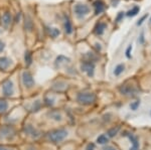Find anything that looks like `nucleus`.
Masks as SVG:
<instances>
[{
  "label": "nucleus",
  "instance_id": "obj_12",
  "mask_svg": "<svg viewBox=\"0 0 151 150\" xmlns=\"http://www.w3.org/2000/svg\"><path fill=\"white\" fill-rule=\"evenodd\" d=\"M24 27H25V29H27L29 31L32 30V28H33V22H32V20H31V18L29 17V16H26V17H25Z\"/></svg>",
  "mask_w": 151,
  "mask_h": 150
},
{
  "label": "nucleus",
  "instance_id": "obj_10",
  "mask_svg": "<svg viewBox=\"0 0 151 150\" xmlns=\"http://www.w3.org/2000/svg\"><path fill=\"white\" fill-rule=\"evenodd\" d=\"M105 29H106V23L104 22H99L95 27V33L98 35H101L104 33Z\"/></svg>",
  "mask_w": 151,
  "mask_h": 150
},
{
  "label": "nucleus",
  "instance_id": "obj_28",
  "mask_svg": "<svg viewBox=\"0 0 151 150\" xmlns=\"http://www.w3.org/2000/svg\"><path fill=\"white\" fill-rule=\"evenodd\" d=\"M150 21H151V19H150Z\"/></svg>",
  "mask_w": 151,
  "mask_h": 150
},
{
  "label": "nucleus",
  "instance_id": "obj_24",
  "mask_svg": "<svg viewBox=\"0 0 151 150\" xmlns=\"http://www.w3.org/2000/svg\"><path fill=\"white\" fill-rule=\"evenodd\" d=\"M131 48H132V47L130 45V47H128L127 52H126V55H127V57H130V54H129V52H130V50H131Z\"/></svg>",
  "mask_w": 151,
  "mask_h": 150
},
{
  "label": "nucleus",
  "instance_id": "obj_22",
  "mask_svg": "<svg viewBox=\"0 0 151 150\" xmlns=\"http://www.w3.org/2000/svg\"><path fill=\"white\" fill-rule=\"evenodd\" d=\"M146 17H147V14H146V15H144V16H143V17H142V18H141V19H140V20H139V21H138V23H137V24H138V25H139V24H141V23H142V22H143V20H144V19H145Z\"/></svg>",
  "mask_w": 151,
  "mask_h": 150
},
{
  "label": "nucleus",
  "instance_id": "obj_23",
  "mask_svg": "<svg viewBox=\"0 0 151 150\" xmlns=\"http://www.w3.org/2000/svg\"><path fill=\"white\" fill-rule=\"evenodd\" d=\"M3 50H4V43L2 42L1 40H0V52H1Z\"/></svg>",
  "mask_w": 151,
  "mask_h": 150
},
{
  "label": "nucleus",
  "instance_id": "obj_5",
  "mask_svg": "<svg viewBox=\"0 0 151 150\" xmlns=\"http://www.w3.org/2000/svg\"><path fill=\"white\" fill-rule=\"evenodd\" d=\"M22 81H23V84L25 85L26 87L30 88L35 85V80H33L32 76L29 72H23L22 74Z\"/></svg>",
  "mask_w": 151,
  "mask_h": 150
},
{
  "label": "nucleus",
  "instance_id": "obj_16",
  "mask_svg": "<svg viewBox=\"0 0 151 150\" xmlns=\"http://www.w3.org/2000/svg\"><path fill=\"white\" fill-rule=\"evenodd\" d=\"M124 71V65H118V66L116 67L115 71H114V74H115V76H119V75H121Z\"/></svg>",
  "mask_w": 151,
  "mask_h": 150
},
{
  "label": "nucleus",
  "instance_id": "obj_27",
  "mask_svg": "<svg viewBox=\"0 0 151 150\" xmlns=\"http://www.w3.org/2000/svg\"><path fill=\"white\" fill-rule=\"evenodd\" d=\"M0 150H11V149H8V148H6V147H4V146H0Z\"/></svg>",
  "mask_w": 151,
  "mask_h": 150
},
{
  "label": "nucleus",
  "instance_id": "obj_20",
  "mask_svg": "<svg viewBox=\"0 0 151 150\" xmlns=\"http://www.w3.org/2000/svg\"><path fill=\"white\" fill-rule=\"evenodd\" d=\"M118 129H119V128H117L116 130L115 129L110 130V131H109V135H110V136H114V135H116V133H117V131H118Z\"/></svg>",
  "mask_w": 151,
  "mask_h": 150
},
{
  "label": "nucleus",
  "instance_id": "obj_9",
  "mask_svg": "<svg viewBox=\"0 0 151 150\" xmlns=\"http://www.w3.org/2000/svg\"><path fill=\"white\" fill-rule=\"evenodd\" d=\"M64 27H65V31L67 34H70L73 32V25L70 20L68 17L65 18V22H64Z\"/></svg>",
  "mask_w": 151,
  "mask_h": 150
},
{
  "label": "nucleus",
  "instance_id": "obj_15",
  "mask_svg": "<svg viewBox=\"0 0 151 150\" xmlns=\"http://www.w3.org/2000/svg\"><path fill=\"white\" fill-rule=\"evenodd\" d=\"M139 12V7L138 6H134L131 10H129L128 12H127V15L128 16H135L136 14Z\"/></svg>",
  "mask_w": 151,
  "mask_h": 150
},
{
  "label": "nucleus",
  "instance_id": "obj_1",
  "mask_svg": "<svg viewBox=\"0 0 151 150\" xmlns=\"http://www.w3.org/2000/svg\"><path fill=\"white\" fill-rule=\"evenodd\" d=\"M68 135V131L65 129H57L52 130L48 133V139L50 141L55 142V143H58V142L63 141Z\"/></svg>",
  "mask_w": 151,
  "mask_h": 150
},
{
  "label": "nucleus",
  "instance_id": "obj_8",
  "mask_svg": "<svg viewBox=\"0 0 151 150\" xmlns=\"http://www.w3.org/2000/svg\"><path fill=\"white\" fill-rule=\"evenodd\" d=\"M9 66H10V60L5 57H0V71H5Z\"/></svg>",
  "mask_w": 151,
  "mask_h": 150
},
{
  "label": "nucleus",
  "instance_id": "obj_13",
  "mask_svg": "<svg viewBox=\"0 0 151 150\" xmlns=\"http://www.w3.org/2000/svg\"><path fill=\"white\" fill-rule=\"evenodd\" d=\"M129 138H130L131 142H132V148L130 150H137L138 147H139V143L137 142V139L135 137H133L132 135H129Z\"/></svg>",
  "mask_w": 151,
  "mask_h": 150
},
{
  "label": "nucleus",
  "instance_id": "obj_18",
  "mask_svg": "<svg viewBox=\"0 0 151 150\" xmlns=\"http://www.w3.org/2000/svg\"><path fill=\"white\" fill-rule=\"evenodd\" d=\"M50 34L52 37H57V36L60 34V30L58 28H50Z\"/></svg>",
  "mask_w": 151,
  "mask_h": 150
},
{
  "label": "nucleus",
  "instance_id": "obj_21",
  "mask_svg": "<svg viewBox=\"0 0 151 150\" xmlns=\"http://www.w3.org/2000/svg\"><path fill=\"white\" fill-rule=\"evenodd\" d=\"M123 13L124 12H119L118 16H117V18H116V21H120V19L123 17Z\"/></svg>",
  "mask_w": 151,
  "mask_h": 150
},
{
  "label": "nucleus",
  "instance_id": "obj_14",
  "mask_svg": "<svg viewBox=\"0 0 151 150\" xmlns=\"http://www.w3.org/2000/svg\"><path fill=\"white\" fill-rule=\"evenodd\" d=\"M7 108H8V104H7L6 101L1 100V99H0V112L1 113L5 112V111L7 110Z\"/></svg>",
  "mask_w": 151,
  "mask_h": 150
},
{
  "label": "nucleus",
  "instance_id": "obj_6",
  "mask_svg": "<svg viewBox=\"0 0 151 150\" xmlns=\"http://www.w3.org/2000/svg\"><path fill=\"white\" fill-rule=\"evenodd\" d=\"M94 69L95 66L92 62H85L82 64V70L86 72L89 77H92L94 75Z\"/></svg>",
  "mask_w": 151,
  "mask_h": 150
},
{
  "label": "nucleus",
  "instance_id": "obj_3",
  "mask_svg": "<svg viewBox=\"0 0 151 150\" xmlns=\"http://www.w3.org/2000/svg\"><path fill=\"white\" fill-rule=\"evenodd\" d=\"M74 11L78 17H82V16L87 15V14L89 13L90 8L86 4H77L74 8Z\"/></svg>",
  "mask_w": 151,
  "mask_h": 150
},
{
  "label": "nucleus",
  "instance_id": "obj_25",
  "mask_svg": "<svg viewBox=\"0 0 151 150\" xmlns=\"http://www.w3.org/2000/svg\"><path fill=\"white\" fill-rule=\"evenodd\" d=\"M104 150H116V149L112 146H106V147H104Z\"/></svg>",
  "mask_w": 151,
  "mask_h": 150
},
{
  "label": "nucleus",
  "instance_id": "obj_11",
  "mask_svg": "<svg viewBox=\"0 0 151 150\" xmlns=\"http://www.w3.org/2000/svg\"><path fill=\"white\" fill-rule=\"evenodd\" d=\"M2 23H3L4 26H8L11 22V14L9 12H4L3 15H2Z\"/></svg>",
  "mask_w": 151,
  "mask_h": 150
},
{
  "label": "nucleus",
  "instance_id": "obj_19",
  "mask_svg": "<svg viewBox=\"0 0 151 150\" xmlns=\"http://www.w3.org/2000/svg\"><path fill=\"white\" fill-rule=\"evenodd\" d=\"M31 60H32V57H31V54L29 52H25V62L28 65L31 64Z\"/></svg>",
  "mask_w": 151,
  "mask_h": 150
},
{
  "label": "nucleus",
  "instance_id": "obj_4",
  "mask_svg": "<svg viewBox=\"0 0 151 150\" xmlns=\"http://www.w3.org/2000/svg\"><path fill=\"white\" fill-rule=\"evenodd\" d=\"M2 91H3V94L5 96H11L13 94V84L10 80L8 81H5L3 83V86H2Z\"/></svg>",
  "mask_w": 151,
  "mask_h": 150
},
{
  "label": "nucleus",
  "instance_id": "obj_2",
  "mask_svg": "<svg viewBox=\"0 0 151 150\" xmlns=\"http://www.w3.org/2000/svg\"><path fill=\"white\" fill-rule=\"evenodd\" d=\"M96 100V96L92 93H82L78 96V101L84 105H90Z\"/></svg>",
  "mask_w": 151,
  "mask_h": 150
},
{
  "label": "nucleus",
  "instance_id": "obj_7",
  "mask_svg": "<svg viewBox=\"0 0 151 150\" xmlns=\"http://www.w3.org/2000/svg\"><path fill=\"white\" fill-rule=\"evenodd\" d=\"M94 7H95V13L98 15V14L102 13L105 10V4L103 1L101 0H97L94 2Z\"/></svg>",
  "mask_w": 151,
  "mask_h": 150
},
{
  "label": "nucleus",
  "instance_id": "obj_17",
  "mask_svg": "<svg viewBox=\"0 0 151 150\" xmlns=\"http://www.w3.org/2000/svg\"><path fill=\"white\" fill-rule=\"evenodd\" d=\"M97 141H98V143H100V144H105L106 142H108V137L103 134V135H101V136H99V138L97 139Z\"/></svg>",
  "mask_w": 151,
  "mask_h": 150
},
{
  "label": "nucleus",
  "instance_id": "obj_26",
  "mask_svg": "<svg viewBox=\"0 0 151 150\" xmlns=\"http://www.w3.org/2000/svg\"><path fill=\"white\" fill-rule=\"evenodd\" d=\"M19 16H20V13H18L17 15H16V17H15V21H16V22H18V20H19Z\"/></svg>",
  "mask_w": 151,
  "mask_h": 150
}]
</instances>
